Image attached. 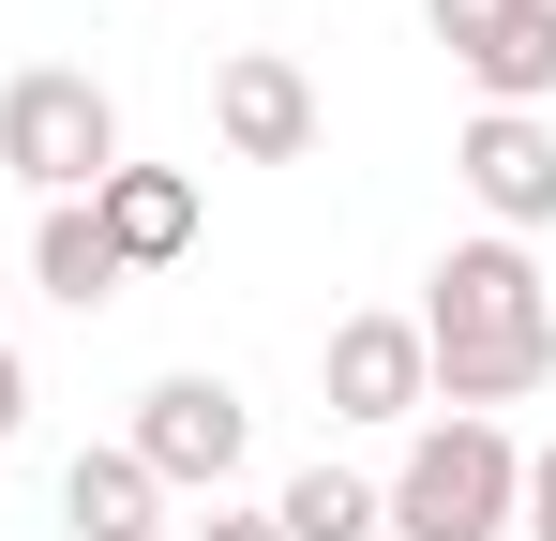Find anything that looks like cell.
Listing matches in <instances>:
<instances>
[{
	"mask_svg": "<svg viewBox=\"0 0 556 541\" xmlns=\"http://www.w3.org/2000/svg\"><path fill=\"white\" fill-rule=\"evenodd\" d=\"M421 376H437V422H496L556 376V286L527 241H452L421 270Z\"/></svg>",
	"mask_w": 556,
	"mask_h": 541,
	"instance_id": "cell-1",
	"label": "cell"
},
{
	"mask_svg": "<svg viewBox=\"0 0 556 541\" xmlns=\"http://www.w3.org/2000/svg\"><path fill=\"white\" fill-rule=\"evenodd\" d=\"M0 166L30 180L46 211H61V196H91V180L121 166V105H105V76H76V61H30V76L0 90Z\"/></svg>",
	"mask_w": 556,
	"mask_h": 541,
	"instance_id": "cell-3",
	"label": "cell"
},
{
	"mask_svg": "<svg viewBox=\"0 0 556 541\" xmlns=\"http://www.w3.org/2000/svg\"><path fill=\"white\" fill-rule=\"evenodd\" d=\"M211 136H226L241 166H316V76H301L286 46H241V61L211 76Z\"/></svg>",
	"mask_w": 556,
	"mask_h": 541,
	"instance_id": "cell-8",
	"label": "cell"
},
{
	"mask_svg": "<svg viewBox=\"0 0 556 541\" xmlns=\"http://www.w3.org/2000/svg\"><path fill=\"white\" fill-rule=\"evenodd\" d=\"M316 391H331V422H421V406H437V376H421V316H331Z\"/></svg>",
	"mask_w": 556,
	"mask_h": 541,
	"instance_id": "cell-7",
	"label": "cell"
},
{
	"mask_svg": "<svg viewBox=\"0 0 556 541\" xmlns=\"http://www.w3.org/2000/svg\"><path fill=\"white\" fill-rule=\"evenodd\" d=\"M421 30L466 61L481 105H556V0H421Z\"/></svg>",
	"mask_w": 556,
	"mask_h": 541,
	"instance_id": "cell-5",
	"label": "cell"
},
{
	"mask_svg": "<svg viewBox=\"0 0 556 541\" xmlns=\"http://www.w3.org/2000/svg\"><path fill=\"white\" fill-rule=\"evenodd\" d=\"M121 451H136L166 496H226L241 451H256V406H241V376H151L136 422H121Z\"/></svg>",
	"mask_w": 556,
	"mask_h": 541,
	"instance_id": "cell-4",
	"label": "cell"
},
{
	"mask_svg": "<svg viewBox=\"0 0 556 541\" xmlns=\"http://www.w3.org/2000/svg\"><path fill=\"white\" fill-rule=\"evenodd\" d=\"M181 541H286V527H271V512H256V496H211V512H195Z\"/></svg>",
	"mask_w": 556,
	"mask_h": 541,
	"instance_id": "cell-13",
	"label": "cell"
},
{
	"mask_svg": "<svg viewBox=\"0 0 556 541\" xmlns=\"http://www.w3.org/2000/svg\"><path fill=\"white\" fill-rule=\"evenodd\" d=\"M30 286H46V301H61V316H105V301H121V286H136V270L105 256V226H91V196H61V211H46V226H30Z\"/></svg>",
	"mask_w": 556,
	"mask_h": 541,
	"instance_id": "cell-11",
	"label": "cell"
},
{
	"mask_svg": "<svg viewBox=\"0 0 556 541\" xmlns=\"http://www.w3.org/2000/svg\"><path fill=\"white\" fill-rule=\"evenodd\" d=\"M15 437H30V361L0 347V451H15Z\"/></svg>",
	"mask_w": 556,
	"mask_h": 541,
	"instance_id": "cell-15",
	"label": "cell"
},
{
	"mask_svg": "<svg viewBox=\"0 0 556 541\" xmlns=\"http://www.w3.org/2000/svg\"><path fill=\"white\" fill-rule=\"evenodd\" d=\"M452 180L481 196V226H496V241L556 226V121H542V105H481V121L452 136Z\"/></svg>",
	"mask_w": 556,
	"mask_h": 541,
	"instance_id": "cell-6",
	"label": "cell"
},
{
	"mask_svg": "<svg viewBox=\"0 0 556 541\" xmlns=\"http://www.w3.org/2000/svg\"><path fill=\"white\" fill-rule=\"evenodd\" d=\"M271 527H286V541H376V481L316 451V466H301V481L271 496Z\"/></svg>",
	"mask_w": 556,
	"mask_h": 541,
	"instance_id": "cell-12",
	"label": "cell"
},
{
	"mask_svg": "<svg viewBox=\"0 0 556 541\" xmlns=\"http://www.w3.org/2000/svg\"><path fill=\"white\" fill-rule=\"evenodd\" d=\"M511 541H556V451H527V496H511Z\"/></svg>",
	"mask_w": 556,
	"mask_h": 541,
	"instance_id": "cell-14",
	"label": "cell"
},
{
	"mask_svg": "<svg viewBox=\"0 0 556 541\" xmlns=\"http://www.w3.org/2000/svg\"><path fill=\"white\" fill-rule=\"evenodd\" d=\"M91 226H105V256H121V270H181V256H195V180L121 151V166L91 180Z\"/></svg>",
	"mask_w": 556,
	"mask_h": 541,
	"instance_id": "cell-9",
	"label": "cell"
},
{
	"mask_svg": "<svg viewBox=\"0 0 556 541\" xmlns=\"http://www.w3.org/2000/svg\"><path fill=\"white\" fill-rule=\"evenodd\" d=\"M511 496H527L511 422H421L376 481V541H511Z\"/></svg>",
	"mask_w": 556,
	"mask_h": 541,
	"instance_id": "cell-2",
	"label": "cell"
},
{
	"mask_svg": "<svg viewBox=\"0 0 556 541\" xmlns=\"http://www.w3.org/2000/svg\"><path fill=\"white\" fill-rule=\"evenodd\" d=\"M61 527H76V541H166V481L105 437V451H76V466H61Z\"/></svg>",
	"mask_w": 556,
	"mask_h": 541,
	"instance_id": "cell-10",
	"label": "cell"
}]
</instances>
